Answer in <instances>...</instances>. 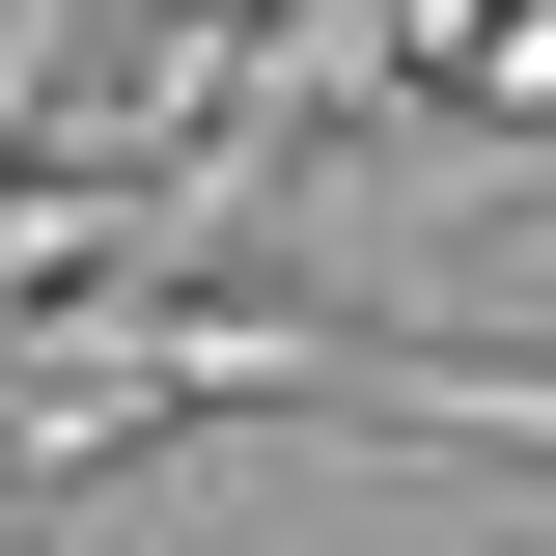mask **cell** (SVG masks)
Here are the masks:
<instances>
[{"instance_id": "1", "label": "cell", "mask_w": 556, "mask_h": 556, "mask_svg": "<svg viewBox=\"0 0 556 556\" xmlns=\"http://www.w3.org/2000/svg\"><path fill=\"white\" fill-rule=\"evenodd\" d=\"M334 417H390V445H501V473H556V362H501V334H334Z\"/></svg>"}, {"instance_id": "2", "label": "cell", "mask_w": 556, "mask_h": 556, "mask_svg": "<svg viewBox=\"0 0 556 556\" xmlns=\"http://www.w3.org/2000/svg\"><path fill=\"white\" fill-rule=\"evenodd\" d=\"M445 84H473L501 139H556V0H473V56H445Z\"/></svg>"}, {"instance_id": "3", "label": "cell", "mask_w": 556, "mask_h": 556, "mask_svg": "<svg viewBox=\"0 0 556 556\" xmlns=\"http://www.w3.org/2000/svg\"><path fill=\"white\" fill-rule=\"evenodd\" d=\"M223 28H278V0H223Z\"/></svg>"}, {"instance_id": "4", "label": "cell", "mask_w": 556, "mask_h": 556, "mask_svg": "<svg viewBox=\"0 0 556 556\" xmlns=\"http://www.w3.org/2000/svg\"><path fill=\"white\" fill-rule=\"evenodd\" d=\"M0 556H28V529H0Z\"/></svg>"}]
</instances>
